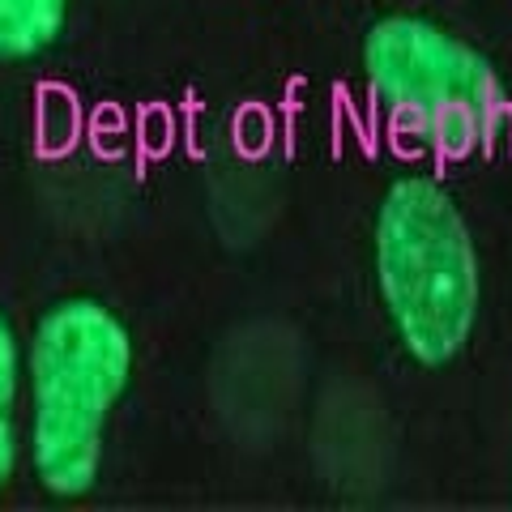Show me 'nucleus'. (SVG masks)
I'll return each mask as SVG.
<instances>
[{
  "label": "nucleus",
  "mask_w": 512,
  "mask_h": 512,
  "mask_svg": "<svg viewBox=\"0 0 512 512\" xmlns=\"http://www.w3.org/2000/svg\"><path fill=\"white\" fill-rule=\"evenodd\" d=\"M69 0H0V60H30L52 47Z\"/></svg>",
  "instance_id": "obj_4"
},
{
  "label": "nucleus",
  "mask_w": 512,
  "mask_h": 512,
  "mask_svg": "<svg viewBox=\"0 0 512 512\" xmlns=\"http://www.w3.org/2000/svg\"><path fill=\"white\" fill-rule=\"evenodd\" d=\"M376 282L397 342L423 367H444L466 350L483 274L470 227L448 188L406 175L376 210Z\"/></svg>",
  "instance_id": "obj_1"
},
{
  "label": "nucleus",
  "mask_w": 512,
  "mask_h": 512,
  "mask_svg": "<svg viewBox=\"0 0 512 512\" xmlns=\"http://www.w3.org/2000/svg\"><path fill=\"white\" fill-rule=\"evenodd\" d=\"M18 333H13L9 316L0 312V491L9 487L13 470H18V427H13V410H18Z\"/></svg>",
  "instance_id": "obj_5"
},
{
  "label": "nucleus",
  "mask_w": 512,
  "mask_h": 512,
  "mask_svg": "<svg viewBox=\"0 0 512 512\" xmlns=\"http://www.w3.org/2000/svg\"><path fill=\"white\" fill-rule=\"evenodd\" d=\"M133 376V338L99 299H60L30 342L35 474L56 500H77L103 466V431Z\"/></svg>",
  "instance_id": "obj_2"
},
{
  "label": "nucleus",
  "mask_w": 512,
  "mask_h": 512,
  "mask_svg": "<svg viewBox=\"0 0 512 512\" xmlns=\"http://www.w3.org/2000/svg\"><path fill=\"white\" fill-rule=\"evenodd\" d=\"M363 73L397 133L436 154L491 150L508 128L512 103L491 60L427 18H380L363 35Z\"/></svg>",
  "instance_id": "obj_3"
}]
</instances>
